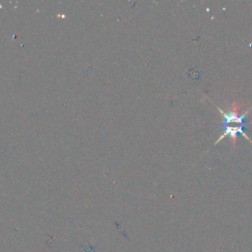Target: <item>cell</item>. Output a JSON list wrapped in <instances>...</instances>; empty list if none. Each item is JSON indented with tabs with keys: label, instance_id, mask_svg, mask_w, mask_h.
I'll list each match as a JSON object with an SVG mask.
<instances>
[{
	"label": "cell",
	"instance_id": "cell-1",
	"mask_svg": "<svg viewBox=\"0 0 252 252\" xmlns=\"http://www.w3.org/2000/svg\"><path fill=\"white\" fill-rule=\"evenodd\" d=\"M219 112L222 114L224 117V130L223 134L219 137V139L217 140L216 144L219 143L221 140H223L226 136H229L231 138L232 144L236 145V138L238 134H241L245 137L246 139L248 140L249 142L252 144L251 140L246 136L245 134V116L247 115V113L249 112V110H252V106L249 108L248 110H246L245 112H243L241 114H239V110H240V105L238 103H233L231 105V107L229 108L228 111H224L222 108L217 107Z\"/></svg>",
	"mask_w": 252,
	"mask_h": 252
}]
</instances>
